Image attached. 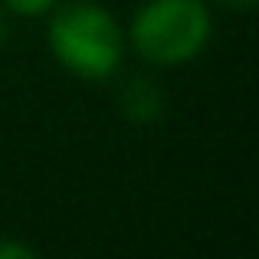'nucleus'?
<instances>
[{"instance_id": "1", "label": "nucleus", "mask_w": 259, "mask_h": 259, "mask_svg": "<svg viewBox=\"0 0 259 259\" xmlns=\"http://www.w3.org/2000/svg\"><path fill=\"white\" fill-rule=\"evenodd\" d=\"M46 39L63 69L85 82H105L125 63L128 36L112 10L95 0H72L53 7Z\"/></svg>"}, {"instance_id": "2", "label": "nucleus", "mask_w": 259, "mask_h": 259, "mask_svg": "<svg viewBox=\"0 0 259 259\" xmlns=\"http://www.w3.org/2000/svg\"><path fill=\"white\" fill-rule=\"evenodd\" d=\"M125 36L148 63L184 66L207 50L213 17L207 0H145Z\"/></svg>"}, {"instance_id": "3", "label": "nucleus", "mask_w": 259, "mask_h": 259, "mask_svg": "<svg viewBox=\"0 0 259 259\" xmlns=\"http://www.w3.org/2000/svg\"><path fill=\"white\" fill-rule=\"evenodd\" d=\"M121 102H125V115L132 121H151L161 112V89L154 82H148V79H135L125 89Z\"/></svg>"}, {"instance_id": "4", "label": "nucleus", "mask_w": 259, "mask_h": 259, "mask_svg": "<svg viewBox=\"0 0 259 259\" xmlns=\"http://www.w3.org/2000/svg\"><path fill=\"white\" fill-rule=\"evenodd\" d=\"M59 0H4V7L13 17H46Z\"/></svg>"}, {"instance_id": "5", "label": "nucleus", "mask_w": 259, "mask_h": 259, "mask_svg": "<svg viewBox=\"0 0 259 259\" xmlns=\"http://www.w3.org/2000/svg\"><path fill=\"white\" fill-rule=\"evenodd\" d=\"M33 249L23 243H0V259H30Z\"/></svg>"}, {"instance_id": "6", "label": "nucleus", "mask_w": 259, "mask_h": 259, "mask_svg": "<svg viewBox=\"0 0 259 259\" xmlns=\"http://www.w3.org/2000/svg\"><path fill=\"white\" fill-rule=\"evenodd\" d=\"M223 4H227V7H253L256 0H223Z\"/></svg>"}]
</instances>
